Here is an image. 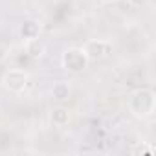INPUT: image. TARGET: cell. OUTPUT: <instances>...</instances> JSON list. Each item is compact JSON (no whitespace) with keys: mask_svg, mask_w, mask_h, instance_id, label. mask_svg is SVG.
<instances>
[{"mask_svg":"<svg viewBox=\"0 0 156 156\" xmlns=\"http://www.w3.org/2000/svg\"><path fill=\"white\" fill-rule=\"evenodd\" d=\"M127 107L136 119H147L156 110V94L151 88H138L129 96Z\"/></svg>","mask_w":156,"mask_h":156,"instance_id":"1","label":"cell"},{"mask_svg":"<svg viewBox=\"0 0 156 156\" xmlns=\"http://www.w3.org/2000/svg\"><path fill=\"white\" fill-rule=\"evenodd\" d=\"M61 64H62V68L66 72L79 73V72L88 68L90 61H88V57H87L83 48H68L61 55Z\"/></svg>","mask_w":156,"mask_h":156,"instance_id":"2","label":"cell"},{"mask_svg":"<svg viewBox=\"0 0 156 156\" xmlns=\"http://www.w3.org/2000/svg\"><path fill=\"white\" fill-rule=\"evenodd\" d=\"M28 83H30V75L20 70V68H11L8 72H4L2 75V85L6 90L13 92V94H20L28 88Z\"/></svg>","mask_w":156,"mask_h":156,"instance_id":"3","label":"cell"},{"mask_svg":"<svg viewBox=\"0 0 156 156\" xmlns=\"http://www.w3.org/2000/svg\"><path fill=\"white\" fill-rule=\"evenodd\" d=\"M88 61H101L105 57H108L112 53V44L108 41H101V39H94V41H88L85 46H83Z\"/></svg>","mask_w":156,"mask_h":156,"instance_id":"4","label":"cell"},{"mask_svg":"<svg viewBox=\"0 0 156 156\" xmlns=\"http://www.w3.org/2000/svg\"><path fill=\"white\" fill-rule=\"evenodd\" d=\"M48 118H50V123L53 127H66L70 123V110L62 105H57V107L50 108Z\"/></svg>","mask_w":156,"mask_h":156,"instance_id":"5","label":"cell"},{"mask_svg":"<svg viewBox=\"0 0 156 156\" xmlns=\"http://www.w3.org/2000/svg\"><path fill=\"white\" fill-rule=\"evenodd\" d=\"M19 35L24 42L31 41V39H37V37H41V24L37 20H24L19 26Z\"/></svg>","mask_w":156,"mask_h":156,"instance_id":"6","label":"cell"},{"mask_svg":"<svg viewBox=\"0 0 156 156\" xmlns=\"http://www.w3.org/2000/svg\"><path fill=\"white\" fill-rule=\"evenodd\" d=\"M24 50H26V53H28L31 59H41V57L46 53V44L41 41V37H37V39L26 41V42H24Z\"/></svg>","mask_w":156,"mask_h":156,"instance_id":"7","label":"cell"},{"mask_svg":"<svg viewBox=\"0 0 156 156\" xmlns=\"http://www.w3.org/2000/svg\"><path fill=\"white\" fill-rule=\"evenodd\" d=\"M51 98L59 103L66 101L70 98V85L66 81H57L53 87H51Z\"/></svg>","mask_w":156,"mask_h":156,"instance_id":"8","label":"cell"},{"mask_svg":"<svg viewBox=\"0 0 156 156\" xmlns=\"http://www.w3.org/2000/svg\"><path fill=\"white\" fill-rule=\"evenodd\" d=\"M99 2H103V4H114V2H118V0H99Z\"/></svg>","mask_w":156,"mask_h":156,"instance_id":"9","label":"cell"}]
</instances>
